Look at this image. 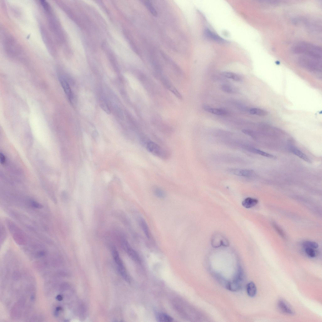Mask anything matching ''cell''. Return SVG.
Instances as JSON below:
<instances>
[{"mask_svg":"<svg viewBox=\"0 0 322 322\" xmlns=\"http://www.w3.org/2000/svg\"><path fill=\"white\" fill-rule=\"evenodd\" d=\"M258 200L256 199L248 197L245 199L242 202V206L247 208H250L256 205L258 203Z\"/></svg>","mask_w":322,"mask_h":322,"instance_id":"20","label":"cell"},{"mask_svg":"<svg viewBox=\"0 0 322 322\" xmlns=\"http://www.w3.org/2000/svg\"><path fill=\"white\" fill-rule=\"evenodd\" d=\"M51 10L45 12L49 25L56 39L58 42L60 41L62 38L61 29L59 21L53 13Z\"/></svg>","mask_w":322,"mask_h":322,"instance_id":"5","label":"cell"},{"mask_svg":"<svg viewBox=\"0 0 322 322\" xmlns=\"http://www.w3.org/2000/svg\"><path fill=\"white\" fill-rule=\"evenodd\" d=\"M221 75L226 78L232 79L237 81H241L242 80V77L239 75L228 72H223Z\"/></svg>","mask_w":322,"mask_h":322,"instance_id":"22","label":"cell"},{"mask_svg":"<svg viewBox=\"0 0 322 322\" xmlns=\"http://www.w3.org/2000/svg\"><path fill=\"white\" fill-rule=\"evenodd\" d=\"M303 246L305 248L310 247L315 249L318 247L319 245L316 242L307 241L303 242Z\"/></svg>","mask_w":322,"mask_h":322,"instance_id":"28","label":"cell"},{"mask_svg":"<svg viewBox=\"0 0 322 322\" xmlns=\"http://www.w3.org/2000/svg\"><path fill=\"white\" fill-rule=\"evenodd\" d=\"M31 206L33 208L41 209L43 207L42 205L40 203L34 200H31L29 201Z\"/></svg>","mask_w":322,"mask_h":322,"instance_id":"32","label":"cell"},{"mask_svg":"<svg viewBox=\"0 0 322 322\" xmlns=\"http://www.w3.org/2000/svg\"><path fill=\"white\" fill-rule=\"evenodd\" d=\"M272 225L279 235L283 238H285L286 236L283 230L276 224L274 222L272 223Z\"/></svg>","mask_w":322,"mask_h":322,"instance_id":"31","label":"cell"},{"mask_svg":"<svg viewBox=\"0 0 322 322\" xmlns=\"http://www.w3.org/2000/svg\"><path fill=\"white\" fill-rule=\"evenodd\" d=\"M59 80L63 90L71 102L73 95L69 85L66 79L62 76H60Z\"/></svg>","mask_w":322,"mask_h":322,"instance_id":"12","label":"cell"},{"mask_svg":"<svg viewBox=\"0 0 322 322\" xmlns=\"http://www.w3.org/2000/svg\"><path fill=\"white\" fill-rule=\"evenodd\" d=\"M211 244L214 247H218L222 246L228 247L229 243L227 240L222 235L216 233L214 235L212 238Z\"/></svg>","mask_w":322,"mask_h":322,"instance_id":"10","label":"cell"},{"mask_svg":"<svg viewBox=\"0 0 322 322\" xmlns=\"http://www.w3.org/2000/svg\"><path fill=\"white\" fill-rule=\"evenodd\" d=\"M3 48L7 54L12 58H18L21 54V50L15 39L6 32L1 35Z\"/></svg>","mask_w":322,"mask_h":322,"instance_id":"3","label":"cell"},{"mask_svg":"<svg viewBox=\"0 0 322 322\" xmlns=\"http://www.w3.org/2000/svg\"><path fill=\"white\" fill-rule=\"evenodd\" d=\"M138 220L141 229L149 241H153L150 230L145 220L142 217H140Z\"/></svg>","mask_w":322,"mask_h":322,"instance_id":"11","label":"cell"},{"mask_svg":"<svg viewBox=\"0 0 322 322\" xmlns=\"http://www.w3.org/2000/svg\"><path fill=\"white\" fill-rule=\"evenodd\" d=\"M1 277V292L11 315L22 318L31 313L36 297L33 277L16 260L9 259L3 265Z\"/></svg>","mask_w":322,"mask_h":322,"instance_id":"1","label":"cell"},{"mask_svg":"<svg viewBox=\"0 0 322 322\" xmlns=\"http://www.w3.org/2000/svg\"><path fill=\"white\" fill-rule=\"evenodd\" d=\"M204 33L206 36L212 40L220 42H223L225 41L223 39L208 29L205 30Z\"/></svg>","mask_w":322,"mask_h":322,"instance_id":"18","label":"cell"},{"mask_svg":"<svg viewBox=\"0 0 322 322\" xmlns=\"http://www.w3.org/2000/svg\"><path fill=\"white\" fill-rule=\"evenodd\" d=\"M5 161V158L4 155L2 153H0V161L2 164H3Z\"/></svg>","mask_w":322,"mask_h":322,"instance_id":"34","label":"cell"},{"mask_svg":"<svg viewBox=\"0 0 322 322\" xmlns=\"http://www.w3.org/2000/svg\"><path fill=\"white\" fill-rule=\"evenodd\" d=\"M144 4L148 10L154 16H157L158 14L157 11L154 7L153 4L149 1H146L144 2Z\"/></svg>","mask_w":322,"mask_h":322,"instance_id":"27","label":"cell"},{"mask_svg":"<svg viewBox=\"0 0 322 322\" xmlns=\"http://www.w3.org/2000/svg\"><path fill=\"white\" fill-rule=\"evenodd\" d=\"M112 253L114 260L117 265L118 270L123 278L127 282H130V278L120 258L118 252L114 247L112 248Z\"/></svg>","mask_w":322,"mask_h":322,"instance_id":"8","label":"cell"},{"mask_svg":"<svg viewBox=\"0 0 322 322\" xmlns=\"http://www.w3.org/2000/svg\"><path fill=\"white\" fill-rule=\"evenodd\" d=\"M154 195L157 198L164 199L166 197V194L164 191L161 187L155 186L153 188Z\"/></svg>","mask_w":322,"mask_h":322,"instance_id":"23","label":"cell"},{"mask_svg":"<svg viewBox=\"0 0 322 322\" xmlns=\"http://www.w3.org/2000/svg\"><path fill=\"white\" fill-rule=\"evenodd\" d=\"M158 318V321L160 322H171L173 321V319L169 315L164 313L159 314Z\"/></svg>","mask_w":322,"mask_h":322,"instance_id":"26","label":"cell"},{"mask_svg":"<svg viewBox=\"0 0 322 322\" xmlns=\"http://www.w3.org/2000/svg\"><path fill=\"white\" fill-rule=\"evenodd\" d=\"M42 29H41L42 31V33L43 38L44 41H45V43H46V45L47 46L48 49L49 50L51 53H54L55 49L54 46H53V43L52 41L51 37H50L49 35L47 30L42 27Z\"/></svg>","mask_w":322,"mask_h":322,"instance_id":"16","label":"cell"},{"mask_svg":"<svg viewBox=\"0 0 322 322\" xmlns=\"http://www.w3.org/2000/svg\"><path fill=\"white\" fill-rule=\"evenodd\" d=\"M249 113L253 115H256L261 116H264L268 115V113L266 111L257 108H251L249 110Z\"/></svg>","mask_w":322,"mask_h":322,"instance_id":"25","label":"cell"},{"mask_svg":"<svg viewBox=\"0 0 322 322\" xmlns=\"http://www.w3.org/2000/svg\"><path fill=\"white\" fill-rule=\"evenodd\" d=\"M242 281L235 278L233 280L227 283L225 285L226 288L233 292L240 290L242 287Z\"/></svg>","mask_w":322,"mask_h":322,"instance_id":"15","label":"cell"},{"mask_svg":"<svg viewBox=\"0 0 322 322\" xmlns=\"http://www.w3.org/2000/svg\"><path fill=\"white\" fill-rule=\"evenodd\" d=\"M229 171L233 174L247 177L253 176L254 174L253 170L247 169H229Z\"/></svg>","mask_w":322,"mask_h":322,"instance_id":"14","label":"cell"},{"mask_svg":"<svg viewBox=\"0 0 322 322\" xmlns=\"http://www.w3.org/2000/svg\"><path fill=\"white\" fill-rule=\"evenodd\" d=\"M299 64L310 70L318 72L321 70L322 58L305 55H299L297 58Z\"/></svg>","mask_w":322,"mask_h":322,"instance_id":"4","label":"cell"},{"mask_svg":"<svg viewBox=\"0 0 322 322\" xmlns=\"http://www.w3.org/2000/svg\"><path fill=\"white\" fill-rule=\"evenodd\" d=\"M101 108L108 114H110L111 111L108 105L105 103H103L100 104Z\"/></svg>","mask_w":322,"mask_h":322,"instance_id":"33","label":"cell"},{"mask_svg":"<svg viewBox=\"0 0 322 322\" xmlns=\"http://www.w3.org/2000/svg\"><path fill=\"white\" fill-rule=\"evenodd\" d=\"M122 243L123 248L130 258L136 262H141L140 258L138 254L131 247L126 240H122Z\"/></svg>","mask_w":322,"mask_h":322,"instance_id":"9","label":"cell"},{"mask_svg":"<svg viewBox=\"0 0 322 322\" xmlns=\"http://www.w3.org/2000/svg\"><path fill=\"white\" fill-rule=\"evenodd\" d=\"M221 90L223 92L228 93H232L234 92V89L230 86L226 85H222L221 86Z\"/></svg>","mask_w":322,"mask_h":322,"instance_id":"30","label":"cell"},{"mask_svg":"<svg viewBox=\"0 0 322 322\" xmlns=\"http://www.w3.org/2000/svg\"><path fill=\"white\" fill-rule=\"evenodd\" d=\"M278 306L282 312L288 315L294 314V312L291 306L285 301L280 299L278 302Z\"/></svg>","mask_w":322,"mask_h":322,"instance_id":"13","label":"cell"},{"mask_svg":"<svg viewBox=\"0 0 322 322\" xmlns=\"http://www.w3.org/2000/svg\"><path fill=\"white\" fill-rule=\"evenodd\" d=\"M204 109L206 111L212 114L217 115H224L227 113L226 110L221 108H210L207 106H204Z\"/></svg>","mask_w":322,"mask_h":322,"instance_id":"21","label":"cell"},{"mask_svg":"<svg viewBox=\"0 0 322 322\" xmlns=\"http://www.w3.org/2000/svg\"><path fill=\"white\" fill-rule=\"evenodd\" d=\"M145 146L149 152L159 158L166 159L169 157L168 152L154 142L149 140Z\"/></svg>","mask_w":322,"mask_h":322,"instance_id":"6","label":"cell"},{"mask_svg":"<svg viewBox=\"0 0 322 322\" xmlns=\"http://www.w3.org/2000/svg\"><path fill=\"white\" fill-rule=\"evenodd\" d=\"M291 151L294 154L305 161L310 163V160L303 153L296 147L291 146L290 147Z\"/></svg>","mask_w":322,"mask_h":322,"instance_id":"17","label":"cell"},{"mask_svg":"<svg viewBox=\"0 0 322 322\" xmlns=\"http://www.w3.org/2000/svg\"><path fill=\"white\" fill-rule=\"evenodd\" d=\"M305 252L306 254L311 258H314L316 256V254L314 248L310 247H306Z\"/></svg>","mask_w":322,"mask_h":322,"instance_id":"29","label":"cell"},{"mask_svg":"<svg viewBox=\"0 0 322 322\" xmlns=\"http://www.w3.org/2000/svg\"><path fill=\"white\" fill-rule=\"evenodd\" d=\"M247 292L248 296L250 297H255L257 292V289L254 283L250 281L246 286Z\"/></svg>","mask_w":322,"mask_h":322,"instance_id":"19","label":"cell"},{"mask_svg":"<svg viewBox=\"0 0 322 322\" xmlns=\"http://www.w3.org/2000/svg\"><path fill=\"white\" fill-rule=\"evenodd\" d=\"M291 50L296 54L310 55L322 58L321 48L307 42H300L296 43L292 47Z\"/></svg>","mask_w":322,"mask_h":322,"instance_id":"2","label":"cell"},{"mask_svg":"<svg viewBox=\"0 0 322 322\" xmlns=\"http://www.w3.org/2000/svg\"><path fill=\"white\" fill-rule=\"evenodd\" d=\"M247 149L248 150L252 153L257 154L263 156L273 158H276L275 156L272 154L266 153L257 148L250 147H248Z\"/></svg>","mask_w":322,"mask_h":322,"instance_id":"24","label":"cell"},{"mask_svg":"<svg viewBox=\"0 0 322 322\" xmlns=\"http://www.w3.org/2000/svg\"><path fill=\"white\" fill-rule=\"evenodd\" d=\"M7 223L16 242L20 245L25 244L27 241L26 237L23 231L12 221L8 220Z\"/></svg>","mask_w":322,"mask_h":322,"instance_id":"7","label":"cell"}]
</instances>
